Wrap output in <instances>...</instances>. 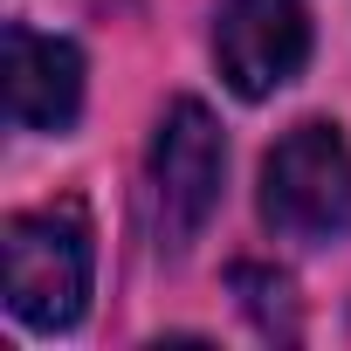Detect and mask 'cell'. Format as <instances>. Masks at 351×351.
Instances as JSON below:
<instances>
[{
    "label": "cell",
    "mask_w": 351,
    "mask_h": 351,
    "mask_svg": "<svg viewBox=\"0 0 351 351\" xmlns=\"http://www.w3.org/2000/svg\"><path fill=\"white\" fill-rule=\"evenodd\" d=\"M221 180H228V145L207 104L180 97L158 117L152 138V221H158V248L180 255L200 241V228L221 207Z\"/></svg>",
    "instance_id": "3"
},
{
    "label": "cell",
    "mask_w": 351,
    "mask_h": 351,
    "mask_svg": "<svg viewBox=\"0 0 351 351\" xmlns=\"http://www.w3.org/2000/svg\"><path fill=\"white\" fill-rule=\"evenodd\" d=\"M0 76H8V117L21 131H69L83 110V56L62 35L8 21L0 35Z\"/></svg>",
    "instance_id": "5"
},
{
    "label": "cell",
    "mask_w": 351,
    "mask_h": 351,
    "mask_svg": "<svg viewBox=\"0 0 351 351\" xmlns=\"http://www.w3.org/2000/svg\"><path fill=\"white\" fill-rule=\"evenodd\" d=\"M262 221L303 248L351 228V145L337 124L310 117L276 138V152L262 158Z\"/></svg>",
    "instance_id": "2"
},
{
    "label": "cell",
    "mask_w": 351,
    "mask_h": 351,
    "mask_svg": "<svg viewBox=\"0 0 351 351\" xmlns=\"http://www.w3.org/2000/svg\"><path fill=\"white\" fill-rule=\"evenodd\" d=\"M214 62L234 97H248V104L276 97L310 62V8L303 0H221Z\"/></svg>",
    "instance_id": "4"
},
{
    "label": "cell",
    "mask_w": 351,
    "mask_h": 351,
    "mask_svg": "<svg viewBox=\"0 0 351 351\" xmlns=\"http://www.w3.org/2000/svg\"><path fill=\"white\" fill-rule=\"evenodd\" d=\"M90 214L76 200L14 214L0 228V282H8V310L28 330H69L90 303Z\"/></svg>",
    "instance_id": "1"
},
{
    "label": "cell",
    "mask_w": 351,
    "mask_h": 351,
    "mask_svg": "<svg viewBox=\"0 0 351 351\" xmlns=\"http://www.w3.org/2000/svg\"><path fill=\"white\" fill-rule=\"evenodd\" d=\"M234 296H241V310L255 317V330L262 337H296V289H289V276H276V269H262V262H234Z\"/></svg>",
    "instance_id": "6"
}]
</instances>
